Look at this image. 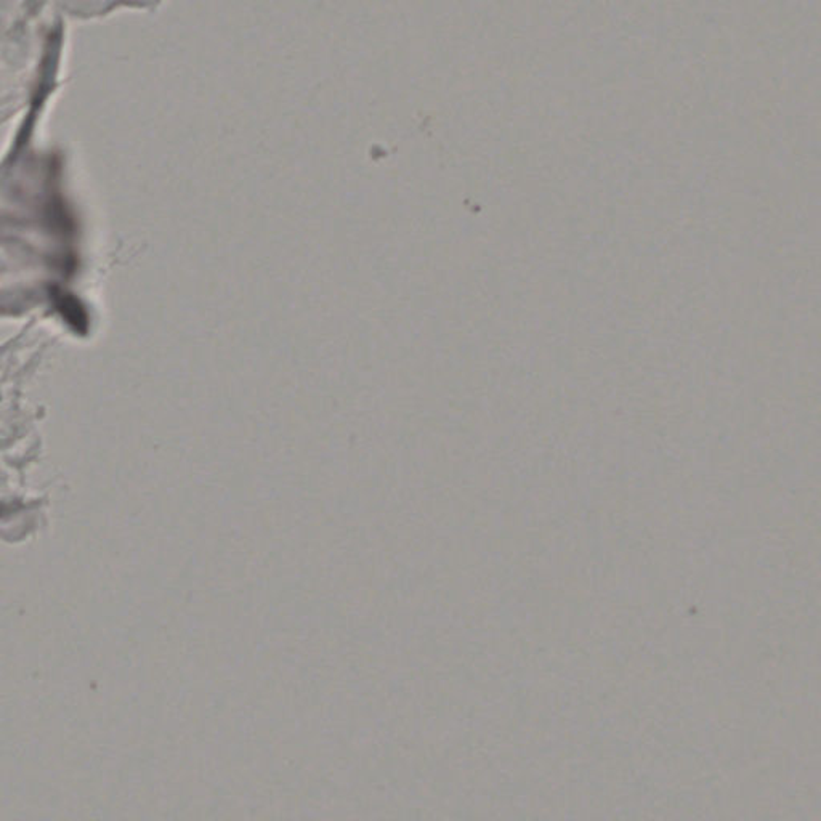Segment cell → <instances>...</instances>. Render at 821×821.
<instances>
[{"mask_svg": "<svg viewBox=\"0 0 821 821\" xmlns=\"http://www.w3.org/2000/svg\"><path fill=\"white\" fill-rule=\"evenodd\" d=\"M57 302L58 307H60V311H62V315H63L70 323L74 324L76 329H78V328H84L85 321H87L84 310L81 309V305H79L74 299H71L68 295H62L60 299H57Z\"/></svg>", "mask_w": 821, "mask_h": 821, "instance_id": "6da1fadb", "label": "cell"}]
</instances>
